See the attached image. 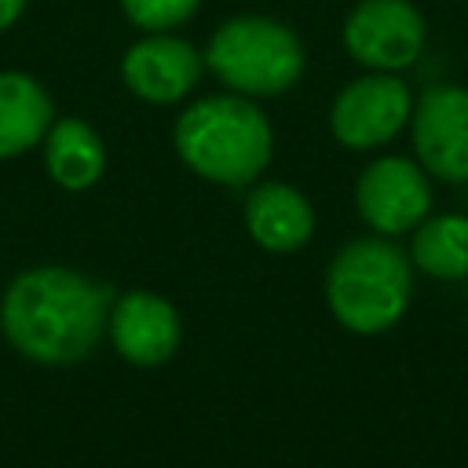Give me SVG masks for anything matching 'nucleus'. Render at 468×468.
Wrapping results in <instances>:
<instances>
[{
    "mask_svg": "<svg viewBox=\"0 0 468 468\" xmlns=\"http://www.w3.org/2000/svg\"><path fill=\"white\" fill-rule=\"evenodd\" d=\"M113 289L73 267L40 263L0 296V333L37 366H77L106 336Z\"/></svg>",
    "mask_w": 468,
    "mask_h": 468,
    "instance_id": "f257e3e1",
    "label": "nucleus"
},
{
    "mask_svg": "<svg viewBox=\"0 0 468 468\" xmlns=\"http://www.w3.org/2000/svg\"><path fill=\"white\" fill-rule=\"evenodd\" d=\"M179 161L219 186H252L274 154L267 113L249 95H208L190 102L172 132Z\"/></svg>",
    "mask_w": 468,
    "mask_h": 468,
    "instance_id": "f03ea898",
    "label": "nucleus"
},
{
    "mask_svg": "<svg viewBox=\"0 0 468 468\" xmlns=\"http://www.w3.org/2000/svg\"><path fill=\"white\" fill-rule=\"evenodd\" d=\"M413 300V260L384 234L351 238L325 267L329 314L358 336H380L402 322Z\"/></svg>",
    "mask_w": 468,
    "mask_h": 468,
    "instance_id": "7ed1b4c3",
    "label": "nucleus"
},
{
    "mask_svg": "<svg viewBox=\"0 0 468 468\" xmlns=\"http://www.w3.org/2000/svg\"><path fill=\"white\" fill-rule=\"evenodd\" d=\"M303 62L300 37L267 15L227 18L205 48V66L216 80L249 99L289 91L303 77Z\"/></svg>",
    "mask_w": 468,
    "mask_h": 468,
    "instance_id": "20e7f679",
    "label": "nucleus"
},
{
    "mask_svg": "<svg viewBox=\"0 0 468 468\" xmlns=\"http://www.w3.org/2000/svg\"><path fill=\"white\" fill-rule=\"evenodd\" d=\"M413 113L410 84L395 73H362L344 84L329 110V132L347 150H377L391 143Z\"/></svg>",
    "mask_w": 468,
    "mask_h": 468,
    "instance_id": "39448f33",
    "label": "nucleus"
},
{
    "mask_svg": "<svg viewBox=\"0 0 468 468\" xmlns=\"http://www.w3.org/2000/svg\"><path fill=\"white\" fill-rule=\"evenodd\" d=\"M355 208L373 234H410L424 216H431V176L417 165V157L384 154L358 172Z\"/></svg>",
    "mask_w": 468,
    "mask_h": 468,
    "instance_id": "423d86ee",
    "label": "nucleus"
},
{
    "mask_svg": "<svg viewBox=\"0 0 468 468\" xmlns=\"http://www.w3.org/2000/svg\"><path fill=\"white\" fill-rule=\"evenodd\" d=\"M424 15L410 0H358L344 18L347 55L380 73H399L413 66L424 51Z\"/></svg>",
    "mask_w": 468,
    "mask_h": 468,
    "instance_id": "0eeeda50",
    "label": "nucleus"
},
{
    "mask_svg": "<svg viewBox=\"0 0 468 468\" xmlns=\"http://www.w3.org/2000/svg\"><path fill=\"white\" fill-rule=\"evenodd\" d=\"M410 139L417 165L442 183H468V88L431 84L413 99Z\"/></svg>",
    "mask_w": 468,
    "mask_h": 468,
    "instance_id": "6e6552de",
    "label": "nucleus"
},
{
    "mask_svg": "<svg viewBox=\"0 0 468 468\" xmlns=\"http://www.w3.org/2000/svg\"><path fill=\"white\" fill-rule=\"evenodd\" d=\"M205 73V55L172 33H146L121 58L128 91L150 106H172L186 99Z\"/></svg>",
    "mask_w": 468,
    "mask_h": 468,
    "instance_id": "1a4fd4ad",
    "label": "nucleus"
},
{
    "mask_svg": "<svg viewBox=\"0 0 468 468\" xmlns=\"http://www.w3.org/2000/svg\"><path fill=\"white\" fill-rule=\"evenodd\" d=\"M106 336L113 340V347L124 362L154 369V366H165L179 351L183 322H179L176 303L165 300L161 292L128 289V292L113 296Z\"/></svg>",
    "mask_w": 468,
    "mask_h": 468,
    "instance_id": "9d476101",
    "label": "nucleus"
},
{
    "mask_svg": "<svg viewBox=\"0 0 468 468\" xmlns=\"http://www.w3.org/2000/svg\"><path fill=\"white\" fill-rule=\"evenodd\" d=\"M245 230L267 252H300L314 234V208L289 183H252L245 197Z\"/></svg>",
    "mask_w": 468,
    "mask_h": 468,
    "instance_id": "9b49d317",
    "label": "nucleus"
},
{
    "mask_svg": "<svg viewBox=\"0 0 468 468\" xmlns=\"http://www.w3.org/2000/svg\"><path fill=\"white\" fill-rule=\"evenodd\" d=\"M55 121L51 95L22 69H0V161H11L44 143Z\"/></svg>",
    "mask_w": 468,
    "mask_h": 468,
    "instance_id": "f8f14e48",
    "label": "nucleus"
},
{
    "mask_svg": "<svg viewBox=\"0 0 468 468\" xmlns=\"http://www.w3.org/2000/svg\"><path fill=\"white\" fill-rule=\"evenodd\" d=\"M44 168L62 190H88L106 172V143L88 121L58 117L44 135Z\"/></svg>",
    "mask_w": 468,
    "mask_h": 468,
    "instance_id": "ddd939ff",
    "label": "nucleus"
},
{
    "mask_svg": "<svg viewBox=\"0 0 468 468\" xmlns=\"http://www.w3.org/2000/svg\"><path fill=\"white\" fill-rule=\"evenodd\" d=\"M410 260L413 271L435 282H464L468 278V216L439 212L424 216L410 230Z\"/></svg>",
    "mask_w": 468,
    "mask_h": 468,
    "instance_id": "4468645a",
    "label": "nucleus"
},
{
    "mask_svg": "<svg viewBox=\"0 0 468 468\" xmlns=\"http://www.w3.org/2000/svg\"><path fill=\"white\" fill-rule=\"evenodd\" d=\"M201 0H121V11L128 22L143 33H168L176 26H186L197 15Z\"/></svg>",
    "mask_w": 468,
    "mask_h": 468,
    "instance_id": "2eb2a0df",
    "label": "nucleus"
},
{
    "mask_svg": "<svg viewBox=\"0 0 468 468\" xmlns=\"http://www.w3.org/2000/svg\"><path fill=\"white\" fill-rule=\"evenodd\" d=\"M26 4H29V0H0V29L15 26V22L22 18V11H26Z\"/></svg>",
    "mask_w": 468,
    "mask_h": 468,
    "instance_id": "dca6fc26",
    "label": "nucleus"
}]
</instances>
